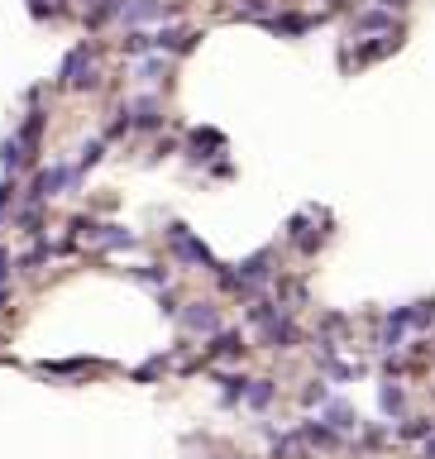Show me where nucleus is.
I'll list each match as a JSON object with an SVG mask.
<instances>
[{
    "label": "nucleus",
    "mask_w": 435,
    "mask_h": 459,
    "mask_svg": "<svg viewBox=\"0 0 435 459\" xmlns=\"http://www.w3.org/2000/svg\"><path fill=\"white\" fill-rule=\"evenodd\" d=\"M63 81H72V86H91V48L81 44L72 48L63 58Z\"/></svg>",
    "instance_id": "obj_1"
},
{
    "label": "nucleus",
    "mask_w": 435,
    "mask_h": 459,
    "mask_svg": "<svg viewBox=\"0 0 435 459\" xmlns=\"http://www.w3.org/2000/svg\"><path fill=\"white\" fill-rule=\"evenodd\" d=\"M182 326H187V331H215V326H220V316H215V306L196 301V306H187V311H182Z\"/></svg>",
    "instance_id": "obj_2"
},
{
    "label": "nucleus",
    "mask_w": 435,
    "mask_h": 459,
    "mask_svg": "<svg viewBox=\"0 0 435 459\" xmlns=\"http://www.w3.org/2000/svg\"><path fill=\"white\" fill-rule=\"evenodd\" d=\"M173 249H178L182 258H187V263H210V253L201 249V244H196V239L187 235V230H182V225H173Z\"/></svg>",
    "instance_id": "obj_3"
},
{
    "label": "nucleus",
    "mask_w": 435,
    "mask_h": 459,
    "mask_svg": "<svg viewBox=\"0 0 435 459\" xmlns=\"http://www.w3.org/2000/svg\"><path fill=\"white\" fill-rule=\"evenodd\" d=\"M158 15H163V0H129V5H125L129 24H139V19H158Z\"/></svg>",
    "instance_id": "obj_4"
},
{
    "label": "nucleus",
    "mask_w": 435,
    "mask_h": 459,
    "mask_svg": "<svg viewBox=\"0 0 435 459\" xmlns=\"http://www.w3.org/2000/svg\"><path fill=\"white\" fill-rule=\"evenodd\" d=\"M101 239H106V244H115V249H129V244H134V235H129V230H120V225H106V230H96Z\"/></svg>",
    "instance_id": "obj_5"
},
{
    "label": "nucleus",
    "mask_w": 435,
    "mask_h": 459,
    "mask_svg": "<svg viewBox=\"0 0 435 459\" xmlns=\"http://www.w3.org/2000/svg\"><path fill=\"white\" fill-rule=\"evenodd\" d=\"M134 120H139V125H153V120H158V106H153V101H139V106H134Z\"/></svg>",
    "instance_id": "obj_6"
},
{
    "label": "nucleus",
    "mask_w": 435,
    "mask_h": 459,
    "mask_svg": "<svg viewBox=\"0 0 435 459\" xmlns=\"http://www.w3.org/2000/svg\"><path fill=\"white\" fill-rule=\"evenodd\" d=\"M268 397H273V388H268V383H254V388H249V402H254V407H263Z\"/></svg>",
    "instance_id": "obj_7"
},
{
    "label": "nucleus",
    "mask_w": 435,
    "mask_h": 459,
    "mask_svg": "<svg viewBox=\"0 0 435 459\" xmlns=\"http://www.w3.org/2000/svg\"><path fill=\"white\" fill-rule=\"evenodd\" d=\"M330 426H339V430L354 426V421H349V407H330Z\"/></svg>",
    "instance_id": "obj_8"
},
{
    "label": "nucleus",
    "mask_w": 435,
    "mask_h": 459,
    "mask_svg": "<svg viewBox=\"0 0 435 459\" xmlns=\"http://www.w3.org/2000/svg\"><path fill=\"white\" fill-rule=\"evenodd\" d=\"M383 407H387V412H397V407H402V393H397V388H383Z\"/></svg>",
    "instance_id": "obj_9"
},
{
    "label": "nucleus",
    "mask_w": 435,
    "mask_h": 459,
    "mask_svg": "<svg viewBox=\"0 0 435 459\" xmlns=\"http://www.w3.org/2000/svg\"><path fill=\"white\" fill-rule=\"evenodd\" d=\"M158 72H163V63H158V58H153V63H139V77H144V81H153Z\"/></svg>",
    "instance_id": "obj_10"
},
{
    "label": "nucleus",
    "mask_w": 435,
    "mask_h": 459,
    "mask_svg": "<svg viewBox=\"0 0 435 459\" xmlns=\"http://www.w3.org/2000/svg\"><path fill=\"white\" fill-rule=\"evenodd\" d=\"M5 263H10V258H5V249H0V278H5Z\"/></svg>",
    "instance_id": "obj_11"
},
{
    "label": "nucleus",
    "mask_w": 435,
    "mask_h": 459,
    "mask_svg": "<svg viewBox=\"0 0 435 459\" xmlns=\"http://www.w3.org/2000/svg\"><path fill=\"white\" fill-rule=\"evenodd\" d=\"M431 459H435V445H431Z\"/></svg>",
    "instance_id": "obj_12"
}]
</instances>
